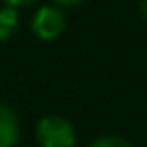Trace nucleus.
I'll use <instances>...</instances> for the list:
<instances>
[{"label": "nucleus", "instance_id": "nucleus-1", "mask_svg": "<svg viewBox=\"0 0 147 147\" xmlns=\"http://www.w3.org/2000/svg\"><path fill=\"white\" fill-rule=\"evenodd\" d=\"M36 141L40 147H73L75 129L67 119L51 115L36 125Z\"/></svg>", "mask_w": 147, "mask_h": 147}, {"label": "nucleus", "instance_id": "nucleus-2", "mask_svg": "<svg viewBox=\"0 0 147 147\" xmlns=\"http://www.w3.org/2000/svg\"><path fill=\"white\" fill-rule=\"evenodd\" d=\"M65 26H67L65 14L57 6H42V8L36 10V14L32 18V30L42 40L59 38L63 34Z\"/></svg>", "mask_w": 147, "mask_h": 147}, {"label": "nucleus", "instance_id": "nucleus-3", "mask_svg": "<svg viewBox=\"0 0 147 147\" xmlns=\"http://www.w3.org/2000/svg\"><path fill=\"white\" fill-rule=\"evenodd\" d=\"M18 141V117L16 113L0 103V147H12Z\"/></svg>", "mask_w": 147, "mask_h": 147}, {"label": "nucleus", "instance_id": "nucleus-4", "mask_svg": "<svg viewBox=\"0 0 147 147\" xmlns=\"http://www.w3.org/2000/svg\"><path fill=\"white\" fill-rule=\"evenodd\" d=\"M18 28V14L16 8L4 6L0 8V40H8Z\"/></svg>", "mask_w": 147, "mask_h": 147}, {"label": "nucleus", "instance_id": "nucleus-5", "mask_svg": "<svg viewBox=\"0 0 147 147\" xmlns=\"http://www.w3.org/2000/svg\"><path fill=\"white\" fill-rule=\"evenodd\" d=\"M89 147H131L127 139L119 137V135H103L99 139H95Z\"/></svg>", "mask_w": 147, "mask_h": 147}, {"label": "nucleus", "instance_id": "nucleus-6", "mask_svg": "<svg viewBox=\"0 0 147 147\" xmlns=\"http://www.w3.org/2000/svg\"><path fill=\"white\" fill-rule=\"evenodd\" d=\"M2 2H4L6 6H12V8H16V6H28V4L36 2V0H2Z\"/></svg>", "mask_w": 147, "mask_h": 147}, {"label": "nucleus", "instance_id": "nucleus-7", "mask_svg": "<svg viewBox=\"0 0 147 147\" xmlns=\"http://www.w3.org/2000/svg\"><path fill=\"white\" fill-rule=\"evenodd\" d=\"M55 2H59V4H65V6H75V4L83 2V0H55Z\"/></svg>", "mask_w": 147, "mask_h": 147}, {"label": "nucleus", "instance_id": "nucleus-8", "mask_svg": "<svg viewBox=\"0 0 147 147\" xmlns=\"http://www.w3.org/2000/svg\"><path fill=\"white\" fill-rule=\"evenodd\" d=\"M139 6H141V12H143V16L147 18V0H141V2H139Z\"/></svg>", "mask_w": 147, "mask_h": 147}]
</instances>
